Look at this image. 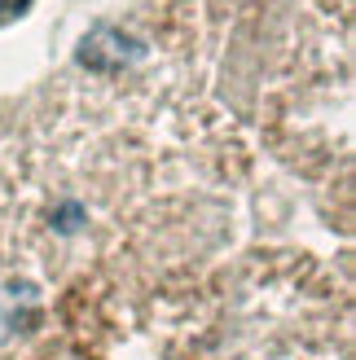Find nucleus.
I'll return each mask as SVG.
<instances>
[{
    "instance_id": "nucleus-1",
    "label": "nucleus",
    "mask_w": 356,
    "mask_h": 360,
    "mask_svg": "<svg viewBox=\"0 0 356 360\" xmlns=\"http://www.w3.org/2000/svg\"><path fill=\"white\" fill-rule=\"evenodd\" d=\"M84 66H93V70H123L132 58H136V40H128L123 31H115L110 22H97L93 35L84 40Z\"/></svg>"
}]
</instances>
